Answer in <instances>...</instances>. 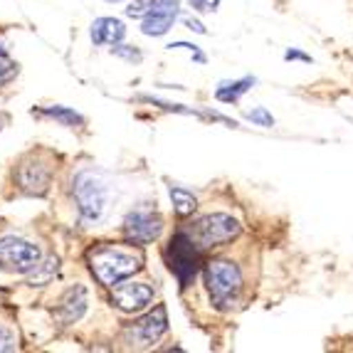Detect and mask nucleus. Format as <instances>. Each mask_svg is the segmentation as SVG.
I'll return each mask as SVG.
<instances>
[{"mask_svg": "<svg viewBox=\"0 0 353 353\" xmlns=\"http://www.w3.org/2000/svg\"><path fill=\"white\" fill-rule=\"evenodd\" d=\"M89 270L106 287H114V284L124 282L126 277H131L136 270H141V257L134 252H126V250L119 248H94L89 250Z\"/></svg>", "mask_w": 353, "mask_h": 353, "instance_id": "f257e3e1", "label": "nucleus"}, {"mask_svg": "<svg viewBox=\"0 0 353 353\" xmlns=\"http://www.w3.org/2000/svg\"><path fill=\"white\" fill-rule=\"evenodd\" d=\"M205 287L210 301L218 309L235 306L242 292V272L235 262L228 259H212L205 265Z\"/></svg>", "mask_w": 353, "mask_h": 353, "instance_id": "f03ea898", "label": "nucleus"}, {"mask_svg": "<svg viewBox=\"0 0 353 353\" xmlns=\"http://www.w3.org/2000/svg\"><path fill=\"white\" fill-rule=\"evenodd\" d=\"M72 195H74L77 210L82 215V220L87 223H97L104 215L106 201H109V190H106L104 181L99 176L89 171H82L72 183Z\"/></svg>", "mask_w": 353, "mask_h": 353, "instance_id": "7ed1b4c3", "label": "nucleus"}, {"mask_svg": "<svg viewBox=\"0 0 353 353\" xmlns=\"http://www.w3.org/2000/svg\"><path fill=\"white\" fill-rule=\"evenodd\" d=\"M42 262V252L37 245L15 235L0 237V270L12 274H30Z\"/></svg>", "mask_w": 353, "mask_h": 353, "instance_id": "20e7f679", "label": "nucleus"}, {"mask_svg": "<svg viewBox=\"0 0 353 353\" xmlns=\"http://www.w3.org/2000/svg\"><path fill=\"white\" fill-rule=\"evenodd\" d=\"M188 235L193 237V242L201 250L218 248L223 242L235 240L240 235V223L235 218L225 215V212H215V215H205V218L198 220Z\"/></svg>", "mask_w": 353, "mask_h": 353, "instance_id": "39448f33", "label": "nucleus"}, {"mask_svg": "<svg viewBox=\"0 0 353 353\" xmlns=\"http://www.w3.org/2000/svg\"><path fill=\"white\" fill-rule=\"evenodd\" d=\"M198 254H201V248L195 245L188 232H178L168 245L165 259H168V267L181 282V287H188L193 282L195 272H198Z\"/></svg>", "mask_w": 353, "mask_h": 353, "instance_id": "423d86ee", "label": "nucleus"}, {"mask_svg": "<svg viewBox=\"0 0 353 353\" xmlns=\"http://www.w3.org/2000/svg\"><path fill=\"white\" fill-rule=\"evenodd\" d=\"M161 232H163V220L159 212L148 210V208L129 212L124 220V235L134 245H148V242L159 240Z\"/></svg>", "mask_w": 353, "mask_h": 353, "instance_id": "0eeeda50", "label": "nucleus"}, {"mask_svg": "<svg viewBox=\"0 0 353 353\" xmlns=\"http://www.w3.org/2000/svg\"><path fill=\"white\" fill-rule=\"evenodd\" d=\"M168 329V314H165V306H156L151 314L141 319V321H136L134 326L129 329V341H134V346L139 348H146L151 343H156L161 336L165 334Z\"/></svg>", "mask_w": 353, "mask_h": 353, "instance_id": "6e6552de", "label": "nucleus"}, {"mask_svg": "<svg viewBox=\"0 0 353 353\" xmlns=\"http://www.w3.org/2000/svg\"><path fill=\"white\" fill-rule=\"evenodd\" d=\"M181 0H151V8L143 15L141 32L148 37H161L173 28V20L178 18Z\"/></svg>", "mask_w": 353, "mask_h": 353, "instance_id": "1a4fd4ad", "label": "nucleus"}, {"mask_svg": "<svg viewBox=\"0 0 353 353\" xmlns=\"http://www.w3.org/2000/svg\"><path fill=\"white\" fill-rule=\"evenodd\" d=\"M18 185L25 190V193H32V195H42L48 190L50 181H52V165L45 163L40 159H32V161H25L20 163L18 168Z\"/></svg>", "mask_w": 353, "mask_h": 353, "instance_id": "9d476101", "label": "nucleus"}, {"mask_svg": "<svg viewBox=\"0 0 353 353\" xmlns=\"http://www.w3.org/2000/svg\"><path fill=\"white\" fill-rule=\"evenodd\" d=\"M112 301L121 309V312H143L148 304L153 301V289L148 284L131 282V284H119L112 292Z\"/></svg>", "mask_w": 353, "mask_h": 353, "instance_id": "9b49d317", "label": "nucleus"}, {"mask_svg": "<svg viewBox=\"0 0 353 353\" xmlns=\"http://www.w3.org/2000/svg\"><path fill=\"white\" fill-rule=\"evenodd\" d=\"M87 289L82 287V284H77V287L67 289L65 296L59 299V306L57 312H54V316H57L59 324H74V321H79V319L84 316V312H87Z\"/></svg>", "mask_w": 353, "mask_h": 353, "instance_id": "f8f14e48", "label": "nucleus"}, {"mask_svg": "<svg viewBox=\"0 0 353 353\" xmlns=\"http://www.w3.org/2000/svg\"><path fill=\"white\" fill-rule=\"evenodd\" d=\"M92 42H94L97 48H104V45H119V42L124 40L126 35V28L121 20L117 18H99L92 23Z\"/></svg>", "mask_w": 353, "mask_h": 353, "instance_id": "ddd939ff", "label": "nucleus"}, {"mask_svg": "<svg viewBox=\"0 0 353 353\" xmlns=\"http://www.w3.org/2000/svg\"><path fill=\"white\" fill-rule=\"evenodd\" d=\"M252 84H254L252 77H248V79H240V82H225V84H220V87H218L215 97H218L220 101H237L250 87H252Z\"/></svg>", "mask_w": 353, "mask_h": 353, "instance_id": "4468645a", "label": "nucleus"}, {"mask_svg": "<svg viewBox=\"0 0 353 353\" xmlns=\"http://www.w3.org/2000/svg\"><path fill=\"white\" fill-rule=\"evenodd\" d=\"M171 201L181 218H188L190 212L198 208V201H195L193 193H188V190H183V188H173V185H171Z\"/></svg>", "mask_w": 353, "mask_h": 353, "instance_id": "2eb2a0df", "label": "nucleus"}, {"mask_svg": "<svg viewBox=\"0 0 353 353\" xmlns=\"http://www.w3.org/2000/svg\"><path fill=\"white\" fill-rule=\"evenodd\" d=\"M42 117H50V119H54V121H59V124H65V126H79L82 124V117L74 114L72 109H67V106H48V109H42Z\"/></svg>", "mask_w": 353, "mask_h": 353, "instance_id": "dca6fc26", "label": "nucleus"}, {"mask_svg": "<svg viewBox=\"0 0 353 353\" xmlns=\"http://www.w3.org/2000/svg\"><path fill=\"white\" fill-rule=\"evenodd\" d=\"M15 74H18V65L10 59V54L6 52V50L0 48V87L8 82H12L15 79Z\"/></svg>", "mask_w": 353, "mask_h": 353, "instance_id": "f3484780", "label": "nucleus"}, {"mask_svg": "<svg viewBox=\"0 0 353 353\" xmlns=\"http://www.w3.org/2000/svg\"><path fill=\"white\" fill-rule=\"evenodd\" d=\"M35 272H40V274H32V279H30V284H32V287H35V284H37V287H40V284H45L50 277H52L54 272H57V257H50L48 262H45V265H42V262H40V265L35 267Z\"/></svg>", "mask_w": 353, "mask_h": 353, "instance_id": "a211bd4d", "label": "nucleus"}, {"mask_svg": "<svg viewBox=\"0 0 353 353\" xmlns=\"http://www.w3.org/2000/svg\"><path fill=\"white\" fill-rule=\"evenodd\" d=\"M248 119L252 124H259V126H274V119L267 109H254V112L248 114Z\"/></svg>", "mask_w": 353, "mask_h": 353, "instance_id": "6ab92c4d", "label": "nucleus"}, {"mask_svg": "<svg viewBox=\"0 0 353 353\" xmlns=\"http://www.w3.org/2000/svg\"><path fill=\"white\" fill-rule=\"evenodd\" d=\"M148 8H151V0H136V3H131V6L126 8V15H129V18H143L148 12Z\"/></svg>", "mask_w": 353, "mask_h": 353, "instance_id": "aec40b11", "label": "nucleus"}, {"mask_svg": "<svg viewBox=\"0 0 353 353\" xmlns=\"http://www.w3.org/2000/svg\"><path fill=\"white\" fill-rule=\"evenodd\" d=\"M15 351V334L6 326H0V353Z\"/></svg>", "mask_w": 353, "mask_h": 353, "instance_id": "412c9836", "label": "nucleus"}, {"mask_svg": "<svg viewBox=\"0 0 353 353\" xmlns=\"http://www.w3.org/2000/svg\"><path fill=\"white\" fill-rule=\"evenodd\" d=\"M168 50H188V52H193L195 62H201V65L205 62V54L195 48V45H188V42H173V45H168Z\"/></svg>", "mask_w": 353, "mask_h": 353, "instance_id": "4be33fe9", "label": "nucleus"}, {"mask_svg": "<svg viewBox=\"0 0 353 353\" xmlns=\"http://www.w3.org/2000/svg\"><path fill=\"white\" fill-rule=\"evenodd\" d=\"M190 6L198 12H215L220 6V0H190Z\"/></svg>", "mask_w": 353, "mask_h": 353, "instance_id": "5701e85b", "label": "nucleus"}, {"mask_svg": "<svg viewBox=\"0 0 353 353\" xmlns=\"http://www.w3.org/2000/svg\"><path fill=\"white\" fill-rule=\"evenodd\" d=\"M112 52H114V54H119V57L129 59V62H141V52H136V50L117 48V45H114V50H112Z\"/></svg>", "mask_w": 353, "mask_h": 353, "instance_id": "b1692460", "label": "nucleus"}, {"mask_svg": "<svg viewBox=\"0 0 353 353\" xmlns=\"http://www.w3.org/2000/svg\"><path fill=\"white\" fill-rule=\"evenodd\" d=\"M185 25H188L190 30H195V32H201V35H205V28H203L198 20H193V18H185Z\"/></svg>", "mask_w": 353, "mask_h": 353, "instance_id": "393cba45", "label": "nucleus"}, {"mask_svg": "<svg viewBox=\"0 0 353 353\" xmlns=\"http://www.w3.org/2000/svg\"><path fill=\"white\" fill-rule=\"evenodd\" d=\"M106 3H119V0H106Z\"/></svg>", "mask_w": 353, "mask_h": 353, "instance_id": "a878e982", "label": "nucleus"}, {"mask_svg": "<svg viewBox=\"0 0 353 353\" xmlns=\"http://www.w3.org/2000/svg\"><path fill=\"white\" fill-rule=\"evenodd\" d=\"M0 124H3V121H0Z\"/></svg>", "mask_w": 353, "mask_h": 353, "instance_id": "bb28decb", "label": "nucleus"}]
</instances>
